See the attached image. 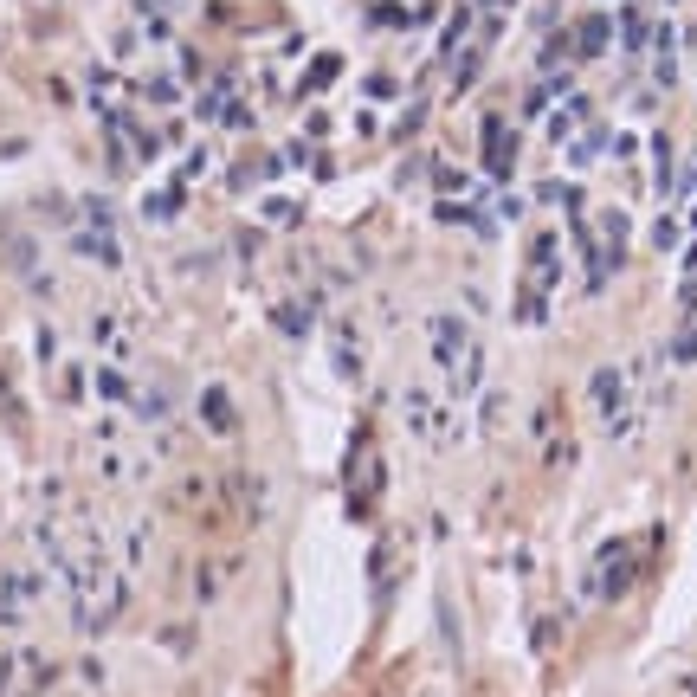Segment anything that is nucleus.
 Segmentation results:
<instances>
[{
    "mask_svg": "<svg viewBox=\"0 0 697 697\" xmlns=\"http://www.w3.org/2000/svg\"><path fill=\"white\" fill-rule=\"evenodd\" d=\"M427 355H433V369H439V394L465 407V401H478V387H485V336L471 329L459 311H433L427 317Z\"/></svg>",
    "mask_w": 697,
    "mask_h": 697,
    "instance_id": "f257e3e1",
    "label": "nucleus"
},
{
    "mask_svg": "<svg viewBox=\"0 0 697 697\" xmlns=\"http://www.w3.org/2000/svg\"><path fill=\"white\" fill-rule=\"evenodd\" d=\"M401 427L413 439H427V445H465L459 407L445 394H433V387H407V394H401Z\"/></svg>",
    "mask_w": 697,
    "mask_h": 697,
    "instance_id": "f03ea898",
    "label": "nucleus"
},
{
    "mask_svg": "<svg viewBox=\"0 0 697 697\" xmlns=\"http://www.w3.org/2000/svg\"><path fill=\"white\" fill-rule=\"evenodd\" d=\"M626 401H633V375L626 369H594L588 375V407L601 413V420H626Z\"/></svg>",
    "mask_w": 697,
    "mask_h": 697,
    "instance_id": "7ed1b4c3",
    "label": "nucleus"
},
{
    "mask_svg": "<svg viewBox=\"0 0 697 697\" xmlns=\"http://www.w3.org/2000/svg\"><path fill=\"white\" fill-rule=\"evenodd\" d=\"M39 607V568H7L0 575V626H20Z\"/></svg>",
    "mask_w": 697,
    "mask_h": 697,
    "instance_id": "20e7f679",
    "label": "nucleus"
},
{
    "mask_svg": "<svg viewBox=\"0 0 697 697\" xmlns=\"http://www.w3.org/2000/svg\"><path fill=\"white\" fill-rule=\"evenodd\" d=\"M485 169L497 187H510V175H517V129L504 117H485Z\"/></svg>",
    "mask_w": 697,
    "mask_h": 697,
    "instance_id": "39448f33",
    "label": "nucleus"
},
{
    "mask_svg": "<svg viewBox=\"0 0 697 697\" xmlns=\"http://www.w3.org/2000/svg\"><path fill=\"white\" fill-rule=\"evenodd\" d=\"M568 46H575V59H601V52L613 46V13H607V7L581 13V20H575V33H568Z\"/></svg>",
    "mask_w": 697,
    "mask_h": 697,
    "instance_id": "423d86ee",
    "label": "nucleus"
},
{
    "mask_svg": "<svg viewBox=\"0 0 697 697\" xmlns=\"http://www.w3.org/2000/svg\"><path fill=\"white\" fill-rule=\"evenodd\" d=\"M71 253H78V259H97V265H123L117 227H91V220H85V227L71 233Z\"/></svg>",
    "mask_w": 697,
    "mask_h": 697,
    "instance_id": "0eeeda50",
    "label": "nucleus"
},
{
    "mask_svg": "<svg viewBox=\"0 0 697 697\" xmlns=\"http://www.w3.org/2000/svg\"><path fill=\"white\" fill-rule=\"evenodd\" d=\"M594 233H601V265H607V278H613V271L626 265V213H620V207H607Z\"/></svg>",
    "mask_w": 697,
    "mask_h": 697,
    "instance_id": "6e6552de",
    "label": "nucleus"
},
{
    "mask_svg": "<svg viewBox=\"0 0 697 697\" xmlns=\"http://www.w3.org/2000/svg\"><path fill=\"white\" fill-rule=\"evenodd\" d=\"M329 336H336V343H329V361H336V375H343V381H361V375H369V361H361V336H355L349 323H336Z\"/></svg>",
    "mask_w": 697,
    "mask_h": 697,
    "instance_id": "1a4fd4ad",
    "label": "nucleus"
},
{
    "mask_svg": "<svg viewBox=\"0 0 697 697\" xmlns=\"http://www.w3.org/2000/svg\"><path fill=\"white\" fill-rule=\"evenodd\" d=\"M613 39H620L626 52H646L652 46V13L639 7V0H633V7H620V13H613Z\"/></svg>",
    "mask_w": 697,
    "mask_h": 697,
    "instance_id": "9d476101",
    "label": "nucleus"
},
{
    "mask_svg": "<svg viewBox=\"0 0 697 697\" xmlns=\"http://www.w3.org/2000/svg\"><path fill=\"white\" fill-rule=\"evenodd\" d=\"M201 420H207V433H220V439L239 433V413H233V394H227V387H201Z\"/></svg>",
    "mask_w": 697,
    "mask_h": 697,
    "instance_id": "9b49d317",
    "label": "nucleus"
},
{
    "mask_svg": "<svg viewBox=\"0 0 697 697\" xmlns=\"http://www.w3.org/2000/svg\"><path fill=\"white\" fill-rule=\"evenodd\" d=\"M581 117H588V97L575 91V97H562V104L549 110V123H543V136H549V143H568V136H575V123H581Z\"/></svg>",
    "mask_w": 697,
    "mask_h": 697,
    "instance_id": "f8f14e48",
    "label": "nucleus"
},
{
    "mask_svg": "<svg viewBox=\"0 0 697 697\" xmlns=\"http://www.w3.org/2000/svg\"><path fill=\"white\" fill-rule=\"evenodd\" d=\"M652 187L659 194H678V155H672V136L652 129Z\"/></svg>",
    "mask_w": 697,
    "mask_h": 697,
    "instance_id": "ddd939ff",
    "label": "nucleus"
},
{
    "mask_svg": "<svg viewBox=\"0 0 697 697\" xmlns=\"http://www.w3.org/2000/svg\"><path fill=\"white\" fill-rule=\"evenodd\" d=\"M607 143H613L607 123H588V136H575V143H568V162H575V169H588V162L607 155Z\"/></svg>",
    "mask_w": 697,
    "mask_h": 697,
    "instance_id": "4468645a",
    "label": "nucleus"
},
{
    "mask_svg": "<svg viewBox=\"0 0 697 697\" xmlns=\"http://www.w3.org/2000/svg\"><path fill=\"white\" fill-rule=\"evenodd\" d=\"M91 343H97L104 355H117V361L129 355V336H123V323H117V317H91Z\"/></svg>",
    "mask_w": 697,
    "mask_h": 697,
    "instance_id": "2eb2a0df",
    "label": "nucleus"
},
{
    "mask_svg": "<svg viewBox=\"0 0 697 697\" xmlns=\"http://www.w3.org/2000/svg\"><path fill=\"white\" fill-rule=\"evenodd\" d=\"M478 65H485V46H471V52L452 59V97H465L471 85H478Z\"/></svg>",
    "mask_w": 697,
    "mask_h": 697,
    "instance_id": "dca6fc26",
    "label": "nucleus"
},
{
    "mask_svg": "<svg viewBox=\"0 0 697 697\" xmlns=\"http://www.w3.org/2000/svg\"><path fill=\"white\" fill-rule=\"evenodd\" d=\"M97 394H104L110 407H136V387H129L123 369H104V375H97Z\"/></svg>",
    "mask_w": 697,
    "mask_h": 697,
    "instance_id": "f3484780",
    "label": "nucleus"
},
{
    "mask_svg": "<svg viewBox=\"0 0 697 697\" xmlns=\"http://www.w3.org/2000/svg\"><path fill=\"white\" fill-rule=\"evenodd\" d=\"M465 33H471V13L459 7L452 20H445V33H439V59H459V52H465Z\"/></svg>",
    "mask_w": 697,
    "mask_h": 697,
    "instance_id": "a211bd4d",
    "label": "nucleus"
},
{
    "mask_svg": "<svg viewBox=\"0 0 697 697\" xmlns=\"http://www.w3.org/2000/svg\"><path fill=\"white\" fill-rule=\"evenodd\" d=\"M549 303H555V297H543V291L523 285V291H517V323H549Z\"/></svg>",
    "mask_w": 697,
    "mask_h": 697,
    "instance_id": "6ab92c4d",
    "label": "nucleus"
},
{
    "mask_svg": "<svg viewBox=\"0 0 697 697\" xmlns=\"http://www.w3.org/2000/svg\"><path fill=\"white\" fill-rule=\"evenodd\" d=\"M336 71H343V59H329V52H323V59H311V71H303V91H329V85H336Z\"/></svg>",
    "mask_w": 697,
    "mask_h": 697,
    "instance_id": "aec40b11",
    "label": "nucleus"
},
{
    "mask_svg": "<svg viewBox=\"0 0 697 697\" xmlns=\"http://www.w3.org/2000/svg\"><path fill=\"white\" fill-rule=\"evenodd\" d=\"M136 91H143L149 104H175V97H181V85H175L169 71H149V78H143V85H136Z\"/></svg>",
    "mask_w": 697,
    "mask_h": 697,
    "instance_id": "412c9836",
    "label": "nucleus"
},
{
    "mask_svg": "<svg viewBox=\"0 0 697 697\" xmlns=\"http://www.w3.org/2000/svg\"><path fill=\"white\" fill-rule=\"evenodd\" d=\"M181 201H187V187L175 181V187H162V194H149L143 207H149V220H169V213H181Z\"/></svg>",
    "mask_w": 697,
    "mask_h": 697,
    "instance_id": "4be33fe9",
    "label": "nucleus"
},
{
    "mask_svg": "<svg viewBox=\"0 0 697 697\" xmlns=\"http://www.w3.org/2000/svg\"><path fill=\"white\" fill-rule=\"evenodd\" d=\"M278 329H285V336H303V329H311V303H278Z\"/></svg>",
    "mask_w": 697,
    "mask_h": 697,
    "instance_id": "5701e85b",
    "label": "nucleus"
},
{
    "mask_svg": "<svg viewBox=\"0 0 697 697\" xmlns=\"http://www.w3.org/2000/svg\"><path fill=\"white\" fill-rule=\"evenodd\" d=\"M136 413H143V420H162V413H175V394L169 387H149V394H136Z\"/></svg>",
    "mask_w": 697,
    "mask_h": 697,
    "instance_id": "b1692460",
    "label": "nucleus"
},
{
    "mask_svg": "<svg viewBox=\"0 0 697 697\" xmlns=\"http://www.w3.org/2000/svg\"><path fill=\"white\" fill-rule=\"evenodd\" d=\"M123 562H129V568H143V562H149V523H136L129 536H123Z\"/></svg>",
    "mask_w": 697,
    "mask_h": 697,
    "instance_id": "393cba45",
    "label": "nucleus"
},
{
    "mask_svg": "<svg viewBox=\"0 0 697 697\" xmlns=\"http://www.w3.org/2000/svg\"><path fill=\"white\" fill-rule=\"evenodd\" d=\"M678 239H685V227H678V213H659V220H652V245H659V253H672Z\"/></svg>",
    "mask_w": 697,
    "mask_h": 697,
    "instance_id": "a878e982",
    "label": "nucleus"
},
{
    "mask_svg": "<svg viewBox=\"0 0 697 697\" xmlns=\"http://www.w3.org/2000/svg\"><path fill=\"white\" fill-rule=\"evenodd\" d=\"M91 394V387H85V369H65L59 375V401H85Z\"/></svg>",
    "mask_w": 697,
    "mask_h": 697,
    "instance_id": "bb28decb",
    "label": "nucleus"
},
{
    "mask_svg": "<svg viewBox=\"0 0 697 697\" xmlns=\"http://www.w3.org/2000/svg\"><path fill=\"white\" fill-rule=\"evenodd\" d=\"M672 361H697V323L678 329V343H672Z\"/></svg>",
    "mask_w": 697,
    "mask_h": 697,
    "instance_id": "cd10ccee",
    "label": "nucleus"
},
{
    "mask_svg": "<svg viewBox=\"0 0 697 697\" xmlns=\"http://www.w3.org/2000/svg\"><path fill=\"white\" fill-rule=\"evenodd\" d=\"M369 20L381 26V33H401V26H407V7H375Z\"/></svg>",
    "mask_w": 697,
    "mask_h": 697,
    "instance_id": "c85d7f7f",
    "label": "nucleus"
},
{
    "mask_svg": "<svg viewBox=\"0 0 697 697\" xmlns=\"http://www.w3.org/2000/svg\"><path fill=\"white\" fill-rule=\"evenodd\" d=\"M369 97H375V104H381V97H401V78H387V71H375V78H369Z\"/></svg>",
    "mask_w": 697,
    "mask_h": 697,
    "instance_id": "c756f323",
    "label": "nucleus"
},
{
    "mask_svg": "<svg viewBox=\"0 0 697 697\" xmlns=\"http://www.w3.org/2000/svg\"><path fill=\"white\" fill-rule=\"evenodd\" d=\"M220 123H227V129H253V110H245V104H227V110H220Z\"/></svg>",
    "mask_w": 697,
    "mask_h": 697,
    "instance_id": "7c9ffc66",
    "label": "nucleus"
},
{
    "mask_svg": "<svg viewBox=\"0 0 697 697\" xmlns=\"http://www.w3.org/2000/svg\"><path fill=\"white\" fill-rule=\"evenodd\" d=\"M110 85H117V71H110V65H97V71H91V97L104 104V97H110Z\"/></svg>",
    "mask_w": 697,
    "mask_h": 697,
    "instance_id": "2f4dec72",
    "label": "nucleus"
}]
</instances>
